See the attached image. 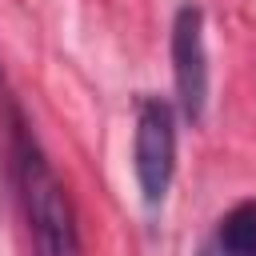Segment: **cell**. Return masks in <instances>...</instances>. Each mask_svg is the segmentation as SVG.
Returning <instances> with one entry per match:
<instances>
[{"mask_svg":"<svg viewBox=\"0 0 256 256\" xmlns=\"http://www.w3.org/2000/svg\"><path fill=\"white\" fill-rule=\"evenodd\" d=\"M12 160H16V188L36 256H84L72 196L16 108H12Z\"/></svg>","mask_w":256,"mask_h":256,"instance_id":"cell-1","label":"cell"},{"mask_svg":"<svg viewBox=\"0 0 256 256\" xmlns=\"http://www.w3.org/2000/svg\"><path fill=\"white\" fill-rule=\"evenodd\" d=\"M132 172L140 184V200L148 208H160L172 188V176H176V108L164 96L136 100Z\"/></svg>","mask_w":256,"mask_h":256,"instance_id":"cell-2","label":"cell"},{"mask_svg":"<svg viewBox=\"0 0 256 256\" xmlns=\"http://www.w3.org/2000/svg\"><path fill=\"white\" fill-rule=\"evenodd\" d=\"M172 80L176 108L188 124L204 120L208 108V44H204V8L180 4L172 16Z\"/></svg>","mask_w":256,"mask_h":256,"instance_id":"cell-3","label":"cell"},{"mask_svg":"<svg viewBox=\"0 0 256 256\" xmlns=\"http://www.w3.org/2000/svg\"><path fill=\"white\" fill-rule=\"evenodd\" d=\"M200 256H256V196L236 200L216 220Z\"/></svg>","mask_w":256,"mask_h":256,"instance_id":"cell-4","label":"cell"}]
</instances>
